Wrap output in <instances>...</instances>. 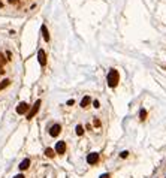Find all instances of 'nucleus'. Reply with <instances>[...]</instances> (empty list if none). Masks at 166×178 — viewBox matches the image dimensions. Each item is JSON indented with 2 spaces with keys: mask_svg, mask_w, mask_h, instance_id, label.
I'll use <instances>...</instances> for the list:
<instances>
[{
  "mask_svg": "<svg viewBox=\"0 0 166 178\" xmlns=\"http://www.w3.org/2000/svg\"><path fill=\"white\" fill-rule=\"evenodd\" d=\"M90 102H91V99H90V96H85L82 100H81V106L82 108H87L88 105H90Z\"/></svg>",
  "mask_w": 166,
  "mask_h": 178,
  "instance_id": "10",
  "label": "nucleus"
},
{
  "mask_svg": "<svg viewBox=\"0 0 166 178\" xmlns=\"http://www.w3.org/2000/svg\"><path fill=\"white\" fill-rule=\"evenodd\" d=\"M100 178H109V174H103V175H100Z\"/></svg>",
  "mask_w": 166,
  "mask_h": 178,
  "instance_id": "24",
  "label": "nucleus"
},
{
  "mask_svg": "<svg viewBox=\"0 0 166 178\" xmlns=\"http://www.w3.org/2000/svg\"><path fill=\"white\" fill-rule=\"evenodd\" d=\"M106 79H108V85H109L111 88H114V87H117L118 81H120V75H118V72H117L115 69H111Z\"/></svg>",
  "mask_w": 166,
  "mask_h": 178,
  "instance_id": "1",
  "label": "nucleus"
},
{
  "mask_svg": "<svg viewBox=\"0 0 166 178\" xmlns=\"http://www.w3.org/2000/svg\"><path fill=\"white\" fill-rule=\"evenodd\" d=\"M27 112H29V105H27L26 102H21V103L17 106V114L24 115V114H27Z\"/></svg>",
  "mask_w": 166,
  "mask_h": 178,
  "instance_id": "3",
  "label": "nucleus"
},
{
  "mask_svg": "<svg viewBox=\"0 0 166 178\" xmlns=\"http://www.w3.org/2000/svg\"><path fill=\"white\" fill-rule=\"evenodd\" d=\"M9 84H11V81H9V79H3L2 82H0V92L5 90L6 87H9Z\"/></svg>",
  "mask_w": 166,
  "mask_h": 178,
  "instance_id": "11",
  "label": "nucleus"
},
{
  "mask_svg": "<svg viewBox=\"0 0 166 178\" xmlns=\"http://www.w3.org/2000/svg\"><path fill=\"white\" fill-rule=\"evenodd\" d=\"M82 133H84V127H82L81 124H78V126H77V135H78V136H81Z\"/></svg>",
  "mask_w": 166,
  "mask_h": 178,
  "instance_id": "14",
  "label": "nucleus"
},
{
  "mask_svg": "<svg viewBox=\"0 0 166 178\" xmlns=\"http://www.w3.org/2000/svg\"><path fill=\"white\" fill-rule=\"evenodd\" d=\"M99 162V154L97 153H90L87 156V163L88 165H96Z\"/></svg>",
  "mask_w": 166,
  "mask_h": 178,
  "instance_id": "5",
  "label": "nucleus"
},
{
  "mask_svg": "<svg viewBox=\"0 0 166 178\" xmlns=\"http://www.w3.org/2000/svg\"><path fill=\"white\" fill-rule=\"evenodd\" d=\"M74 103H75V102H74V99H72V100H67V105H69V106H72Z\"/></svg>",
  "mask_w": 166,
  "mask_h": 178,
  "instance_id": "22",
  "label": "nucleus"
},
{
  "mask_svg": "<svg viewBox=\"0 0 166 178\" xmlns=\"http://www.w3.org/2000/svg\"><path fill=\"white\" fill-rule=\"evenodd\" d=\"M40 100H36V103L30 108V111H29V112H27V120H32L36 114H38V111H39V108H40Z\"/></svg>",
  "mask_w": 166,
  "mask_h": 178,
  "instance_id": "2",
  "label": "nucleus"
},
{
  "mask_svg": "<svg viewBox=\"0 0 166 178\" xmlns=\"http://www.w3.org/2000/svg\"><path fill=\"white\" fill-rule=\"evenodd\" d=\"M60 132H61V126H60L58 123H56V124H53L51 129H50V135H51L53 138H56V136L60 135Z\"/></svg>",
  "mask_w": 166,
  "mask_h": 178,
  "instance_id": "4",
  "label": "nucleus"
},
{
  "mask_svg": "<svg viewBox=\"0 0 166 178\" xmlns=\"http://www.w3.org/2000/svg\"><path fill=\"white\" fill-rule=\"evenodd\" d=\"M3 74H5V69H3V66L0 64V75H3Z\"/></svg>",
  "mask_w": 166,
  "mask_h": 178,
  "instance_id": "21",
  "label": "nucleus"
},
{
  "mask_svg": "<svg viewBox=\"0 0 166 178\" xmlns=\"http://www.w3.org/2000/svg\"><path fill=\"white\" fill-rule=\"evenodd\" d=\"M93 123H94V126H96V127H99V126H100V120H97V118H94V121H93Z\"/></svg>",
  "mask_w": 166,
  "mask_h": 178,
  "instance_id": "17",
  "label": "nucleus"
},
{
  "mask_svg": "<svg viewBox=\"0 0 166 178\" xmlns=\"http://www.w3.org/2000/svg\"><path fill=\"white\" fill-rule=\"evenodd\" d=\"M29 166H30V160H29V159H24V160L19 163V169H21V171H26Z\"/></svg>",
  "mask_w": 166,
  "mask_h": 178,
  "instance_id": "8",
  "label": "nucleus"
},
{
  "mask_svg": "<svg viewBox=\"0 0 166 178\" xmlns=\"http://www.w3.org/2000/svg\"><path fill=\"white\" fill-rule=\"evenodd\" d=\"M6 57H8V60H12V54H11V53H9V51H8V53H6Z\"/></svg>",
  "mask_w": 166,
  "mask_h": 178,
  "instance_id": "20",
  "label": "nucleus"
},
{
  "mask_svg": "<svg viewBox=\"0 0 166 178\" xmlns=\"http://www.w3.org/2000/svg\"><path fill=\"white\" fill-rule=\"evenodd\" d=\"M56 153L57 154H64L66 153V142H63V141H60V142H57L56 144Z\"/></svg>",
  "mask_w": 166,
  "mask_h": 178,
  "instance_id": "6",
  "label": "nucleus"
},
{
  "mask_svg": "<svg viewBox=\"0 0 166 178\" xmlns=\"http://www.w3.org/2000/svg\"><path fill=\"white\" fill-rule=\"evenodd\" d=\"M139 118H141V121H144V120L147 118V111H145V109H141V112H139Z\"/></svg>",
  "mask_w": 166,
  "mask_h": 178,
  "instance_id": "13",
  "label": "nucleus"
},
{
  "mask_svg": "<svg viewBox=\"0 0 166 178\" xmlns=\"http://www.w3.org/2000/svg\"><path fill=\"white\" fill-rule=\"evenodd\" d=\"M120 156H121V157H123V159H126V157H127V156H129V153H127V151H123V153H121Z\"/></svg>",
  "mask_w": 166,
  "mask_h": 178,
  "instance_id": "19",
  "label": "nucleus"
},
{
  "mask_svg": "<svg viewBox=\"0 0 166 178\" xmlns=\"http://www.w3.org/2000/svg\"><path fill=\"white\" fill-rule=\"evenodd\" d=\"M45 156H46V157H50V159H53L54 156H56V154H54V150H51V148H46V150H45Z\"/></svg>",
  "mask_w": 166,
  "mask_h": 178,
  "instance_id": "12",
  "label": "nucleus"
},
{
  "mask_svg": "<svg viewBox=\"0 0 166 178\" xmlns=\"http://www.w3.org/2000/svg\"><path fill=\"white\" fill-rule=\"evenodd\" d=\"M6 61H8V58H6V57H5V55L2 54V53H0V64H2V66H3V64H5Z\"/></svg>",
  "mask_w": 166,
  "mask_h": 178,
  "instance_id": "15",
  "label": "nucleus"
},
{
  "mask_svg": "<svg viewBox=\"0 0 166 178\" xmlns=\"http://www.w3.org/2000/svg\"><path fill=\"white\" fill-rule=\"evenodd\" d=\"M40 30H42V36H43V39L48 42V40H50V33H48V30H46V26H42Z\"/></svg>",
  "mask_w": 166,
  "mask_h": 178,
  "instance_id": "9",
  "label": "nucleus"
},
{
  "mask_svg": "<svg viewBox=\"0 0 166 178\" xmlns=\"http://www.w3.org/2000/svg\"><path fill=\"white\" fill-rule=\"evenodd\" d=\"M93 106H94V108H99V106H100L99 100H94V102H93Z\"/></svg>",
  "mask_w": 166,
  "mask_h": 178,
  "instance_id": "18",
  "label": "nucleus"
},
{
  "mask_svg": "<svg viewBox=\"0 0 166 178\" xmlns=\"http://www.w3.org/2000/svg\"><path fill=\"white\" fill-rule=\"evenodd\" d=\"M8 2H9L11 5H15V6H18V5H19V2H18V0H8Z\"/></svg>",
  "mask_w": 166,
  "mask_h": 178,
  "instance_id": "16",
  "label": "nucleus"
},
{
  "mask_svg": "<svg viewBox=\"0 0 166 178\" xmlns=\"http://www.w3.org/2000/svg\"><path fill=\"white\" fill-rule=\"evenodd\" d=\"M14 178H26V177H24V175H22V174H19V175H15Z\"/></svg>",
  "mask_w": 166,
  "mask_h": 178,
  "instance_id": "23",
  "label": "nucleus"
},
{
  "mask_svg": "<svg viewBox=\"0 0 166 178\" xmlns=\"http://www.w3.org/2000/svg\"><path fill=\"white\" fill-rule=\"evenodd\" d=\"M38 61H39L40 66H45V64H46V54H45L43 50H39V53H38Z\"/></svg>",
  "mask_w": 166,
  "mask_h": 178,
  "instance_id": "7",
  "label": "nucleus"
}]
</instances>
